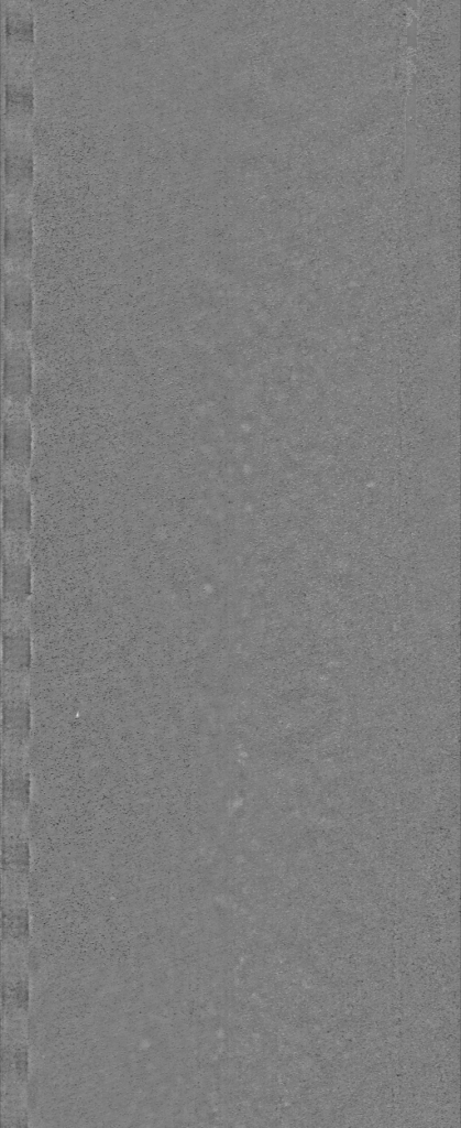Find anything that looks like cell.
<instances>
[{
  "label": "cell",
  "mask_w": 461,
  "mask_h": 1128,
  "mask_svg": "<svg viewBox=\"0 0 461 1128\" xmlns=\"http://www.w3.org/2000/svg\"><path fill=\"white\" fill-rule=\"evenodd\" d=\"M3 423L6 469L25 475L31 457V426L24 406L7 405Z\"/></svg>",
  "instance_id": "3957f363"
},
{
  "label": "cell",
  "mask_w": 461,
  "mask_h": 1128,
  "mask_svg": "<svg viewBox=\"0 0 461 1128\" xmlns=\"http://www.w3.org/2000/svg\"><path fill=\"white\" fill-rule=\"evenodd\" d=\"M3 362L4 401L25 406L32 389V358L25 338L6 336Z\"/></svg>",
  "instance_id": "7a4b0ae2"
},
{
  "label": "cell",
  "mask_w": 461,
  "mask_h": 1128,
  "mask_svg": "<svg viewBox=\"0 0 461 1128\" xmlns=\"http://www.w3.org/2000/svg\"><path fill=\"white\" fill-rule=\"evenodd\" d=\"M4 329L7 336L25 338L31 329L33 294L30 279L23 270L4 268Z\"/></svg>",
  "instance_id": "6da1fadb"
}]
</instances>
